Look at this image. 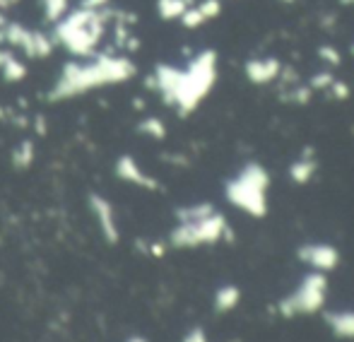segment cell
Segmentation results:
<instances>
[{
  "instance_id": "1",
  "label": "cell",
  "mask_w": 354,
  "mask_h": 342,
  "mask_svg": "<svg viewBox=\"0 0 354 342\" xmlns=\"http://www.w3.org/2000/svg\"><path fill=\"white\" fill-rule=\"evenodd\" d=\"M217 82V53L205 48L193 56L186 67L159 63L152 72V85L169 106L188 116L203 104Z\"/></svg>"
},
{
  "instance_id": "2",
  "label": "cell",
  "mask_w": 354,
  "mask_h": 342,
  "mask_svg": "<svg viewBox=\"0 0 354 342\" xmlns=\"http://www.w3.org/2000/svg\"><path fill=\"white\" fill-rule=\"evenodd\" d=\"M137 67L128 56H116V53H94L89 58L70 61L60 67L54 87L49 92L51 101H65L82 96L87 92H94L99 87L123 85L131 77H135Z\"/></svg>"
},
{
  "instance_id": "3",
  "label": "cell",
  "mask_w": 354,
  "mask_h": 342,
  "mask_svg": "<svg viewBox=\"0 0 354 342\" xmlns=\"http://www.w3.org/2000/svg\"><path fill=\"white\" fill-rule=\"evenodd\" d=\"M113 19V10H92L80 5L73 12H65L54 24L56 46H63L70 56L89 58L97 53L99 41L104 39L109 22Z\"/></svg>"
},
{
  "instance_id": "4",
  "label": "cell",
  "mask_w": 354,
  "mask_h": 342,
  "mask_svg": "<svg viewBox=\"0 0 354 342\" xmlns=\"http://www.w3.org/2000/svg\"><path fill=\"white\" fill-rule=\"evenodd\" d=\"M181 226L174 229L171 241L174 246L184 248V246H200V244H212L227 229V222L222 215L212 212V207L208 205H198V207H188V210L181 212Z\"/></svg>"
},
{
  "instance_id": "5",
  "label": "cell",
  "mask_w": 354,
  "mask_h": 342,
  "mask_svg": "<svg viewBox=\"0 0 354 342\" xmlns=\"http://www.w3.org/2000/svg\"><path fill=\"white\" fill-rule=\"evenodd\" d=\"M265 191H267V171L263 167H258V164L243 167L241 173L227 183L229 200L253 217L265 215Z\"/></svg>"
},
{
  "instance_id": "6",
  "label": "cell",
  "mask_w": 354,
  "mask_h": 342,
  "mask_svg": "<svg viewBox=\"0 0 354 342\" xmlns=\"http://www.w3.org/2000/svg\"><path fill=\"white\" fill-rule=\"evenodd\" d=\"M0 43L20 48L30 58H49L56 48L54 36H49L46 32H36V29H30L20 22H8V19L0 24Z\"/></svg>"
},
{
  "instance_id": "7",
  "label": "cell",
  "mask_w": 354,
  "mask_h": 342,
  "mask_svg": "<svg viewBox=\"0 0 354 342\" xmlns=\"http://www.w3.org/2000/svg\"><path fill=\"white\" fill-rule=\"evenodd\" d=\"M323 292H325V279L320 272H313L301 282L296 294L289 299V306L299 308V311H313L316 306L323 303Z\"/></svg>"
},
{
  "instance_id": "8",
  "label": "cell",
  "mask_w": 354,
  "mask_h": 342,
  "mask_svg": "<svg viewBox=\"0 0 354 342\" xmlns=\"http://www.w3.org/2000/svg\"><path fill=\"white\" fill-rule=\"evenodd\" d=\"M243 75L248 77V82L253 85H270L277 77L282 75V63L272 56H263V58H251L243 65Z\"/></svg>"
},
{
  "instance_id": "9",
  "label": "cell",
  "mask_w": 354,
  "mask_h": 342,
  "mask_svg": "<svg viewBox=\"0 0 354 342\" xmlns=\"http://www.w3.org/2000/svg\"><path fill=\"white\" fill-rule=\"evenodd\" d=\"M219 12H222V0H200V3H193L186 10L179 22L188 29H198L208 24L210 19L219 17Z\"/></svg>"
},
{
  "instance_id": "10",
  "label": "cell",
  "mask_w": 354,
  "mask_h": 342,
  "mask_svg": "<svg viewBox=\"0 0 354 342\" xmlns=\"http://www.w3.org/2000/svg\"><path fill=\"white\" fill-rule=\"evenodd\" d=\"M299 255L316 270H330L338 265V250L333 246H325V244H313V246H306V248L299 250Z\"/></svg>"
},
{
  "instance_id": "11",
  "label": "cell",
  "mask_w": 354,
  "mask_h": 342,
  "mask_svg": "<svg viewBox=\"0 0 354 342\" xmlns=\"http://www.w3.org/2000/svg\"><path fill=\"white\" fill-rule=\"evenodd\" d=\"M89 202H92V210H94V215H97V222H99V226H102L104 236H107L109 241H116L118 226H116V217H113V207L99 195H92Z\"/></svg>"
},
{
  "instance_id": "12",
  "label": "cell",
  "mask_w": 354,
  "mask_h": 342,
  "mask_svg": "<svg viewBox=\"0 0 354 342\" xmlns=\"http://www.w3.org/2000/svg\"><path fill=\"white\" fill-rule=\"evenodd\" d=\"M116 173L123 178V181H131V183H137V186H142V188H155L157 183L152 181L150 176H147L145 171L140 169V164L135 162L133 157H121L116 162Z\"/></svg>"
},
{
  "instance_id": "13",
  "label": "cell",
  "mask_w": 354,
  "mask_h": 342,
  "mask_svg": "<svg viewBox=\"0 0 354 342\" xmlns=\"http://www.w3.org/2000/svg\"><path fill=\"white\" fill-rule=\"evenodd\" d=\"M0 72H3V80L20 82V80H25V77H27V65L12 51L0 48Z\"/></svg>"
},
{
  "instance_id": "14",
  "label": "cell",
  "mask_w": 354,
  "mask_h": 342,
  "mask_svg": "<svg viewBox=\"0 0 354 342\" xmlns=\"http://www.w3.org/2000/svg\"><path fill=\"white\" fill-rule=\"evenodd\" d=\"M195 0H157V14L166 22L171 19H181L186 10L193 5Z\"/></svg>"
},
{
  "instance_id": "15",
  "label": "cell",
  "mask_w": 354,
  "mask_h": 342,
  "mask_svg": "<svg viewBox=\"0 0 354 342\" xmlns=\"http://www.w3.org/2000/svg\"><path fill=\"white\" fill-rule=\"evenodd\" d=\"M41 10H44L46 22L56 24L65 12H70V0H39Z\"/></svg>"
},
{
  "instance_id": "16",
  "label": "cell",
  "mask_w": 354,
  "mask_h": 342,
  "mask_svg": "<svg viewBox=\"0 0 354 342\" xmlns=\"http://www.w3.org/2000/svg\"><path fill=\"white\" fill-rule=\"evenodd\" d=\"M137 130H140L142 135H150V138H157V140H162L166 135L164 123H162L159 118H155V116H150V118L142 120V123L137 125Z\"/></svg>"
},
{
  "instance_id": "17",
  "label": "cell",
  "mask_w": 354,
  "mask_h": 342,
  "mask_svg": "<svg viewBox=\"0 0 354 342\" xmlns=\"http://www.w3.org/2000/svg\"><path fill=\"white\" fill-rule=\"evenodd\" d=\"M313 171H316L313 162H309V159H299V162L291 167V178H294V181H299V183H304V181H309Z\"/></svg>"
},
{
  "instance_id": "18",
  "label": "cell",
  "mask_w": 354,
  "mask_h": 342,
  "mask_svg": "<svg viewBox=\"0 0 354 342\" xmlns=\"http://www.w3.org/2000/svg\"><path fill=\"white\" fill-rule=\"evenodd\" d=\"M32 159H34V147H32V142H22L15 152V164L17 167H30Z\"/></svg>"
},
{
  "instance_id": "19",
  "label": "cell",
  "mask_w": 354,
  "mask_h": 342,
  "mask_svg": "<svg viewBox=\"0 0 354 342\" xmlns=\"http://www.w3.org/2000/svg\"><path fill=\"white\" fill-rule=\"evenodd\" d=\"M236 299H239V292L234 287H227V289H222V292L217 294V303H219V308H229V306H234L236 303Z\"/></svg>"
},
{
  "instance_id": "20",
  "label": "cell",
  "mask_w": 354,
  "mask_h": 342,
  "mask_svg": "<svg viewBox=\"0 0 354 342\" xmlns=\"http://www.w3.org/2000/svg\"><path fill=\"white\" fill-rule=\"evenodd\" d=\"M80 5L82 8H92V10H102L109 5V0H80Z\"/></svg>"
},
{
  "instance_id": "21",
  "label": "cell",
  "mask_w": 354,
  "mask_h": 342,
  "mask_svg": "<svg viewBox=\"0 0 354 342\" xmlns=\"http://www.w3.org/2000/svg\"><path fill=\"white\" fill-rule=\"evenodd\" d=\"M318 56H320V58H328L330 63H338V61H340V56H335V53H333V48H328V46H323V48H320V51H318Z\"/></svg>"
},
{
  "instance_id": "22",
  "label": "cell",
  "mask_w": 354,
  "mask_h": 342,
  "mask_svg": "<svg viewBox=\"0 0 354 342\" xmlns=\"http://www.w3.org/2000/svg\"><path fill=\"white\" fill-rule=\"evenodd\" d=\"M15 3H17V0H0V12H3V10H8V8H12Z\"/></svg>"
},
{
  "instance_id": "23",
  "label": "cell",
  "mask_w": 354,
  "mask_h": 342,
  "mask_svg": "<svg viewBox=\"0 0 354 342\" xmlns=\"http://www.w3.org/2000/svg\"><path fill=\"white\" fill-rule=\"evenodd\" d=\"M340 3H344V5H354V0H340Z\"/></svg>"
},
{
  "instance_id": "24",
  "label": "cell",
  "mask_w": 354,
  "mask_h": 342,
  "mask_svg": "<svg viewBox=\"0 0 354 342\" xmlns=\"http://www.w3.org/2000/svg\"><path fill=\"white\" fill-rule=\"evenodd\" d=\"M3 22H5V17H3V12H0V24H3Z\"/></svg>"
},
{
  "instance_id": "25",
  "label": "cell",
  "mask_w": 354,
  "mask_h": 342,
  "mask_svg": "<svg viewBox=\"0 0 354 342\" xmlns=\"http://www.w3.org/2000/svg\"><path fill=\"white\" fill-rule=\"evenodd\" d=\"M352 53H354V46H352Z\"/></svg>"
}]
</instances>
